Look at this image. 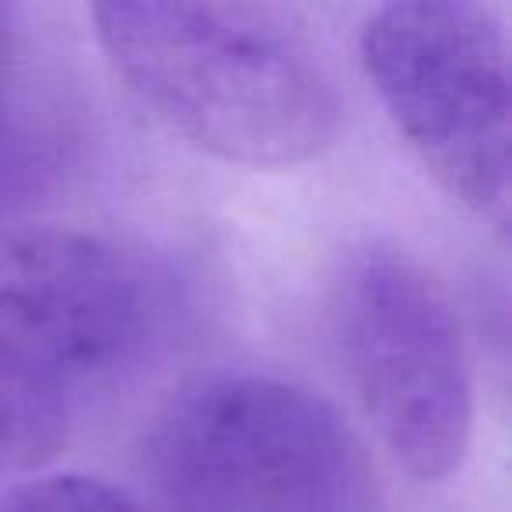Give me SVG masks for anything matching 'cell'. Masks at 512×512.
I'll use <instances>...</instances> for the list:
<instances>
[{
	"instance_id": "6da1fadb",
	"label": "cell",
	"mask_w": 512,
	"mask_h": 512,
	"mask_svg": "<svg viewBox=\"0 0 512 512\" xmlns=\"http://www.w3.org/2000/svg\"><path fill=\"white\" fill-rule=\"evenodd\" d=\"M95 43L169 134L228 165L316 162L344 130L327 57L285 11L256 4H95Z\"/></svg>"
},
{
	"instance_id": "7a4b0ae2",
	"label": "cell",
	"mask_w": 512,
	"mask_h": 512,
	"mask_svg": "<svg viewBox=\"0 0 512 512\" xmlns=\"http://www.w3.org/2000/svg\"><path fill=\"white\" fill-rule=\"evenodd\" d=\"M144 460L176 512H379L358 428L316 390L264 372L183 383L151 421Z\"/></svg>"
},
{
	"instance_id": "3957f363",
	"label": "cell",
	"mask_w": 512,
	"mask_h": 512,
	"mask_svg": "<svg viewBox=\"0 0 512 512\" xmlns=\"http://www.w3.org/2000/svg\"><path fill=\"white\" fill-rule=\"evenodd\" d=\"M144 327V278L113 242L67 225L0 228V474L64 453L81 397Z\"/></svg>"
},
{
	"instance_id": "277c9868",
	"label": "cell",
	"mask_w": 512,
	"mask_h": 512,
	"mask_svg": "<svg viewBox=\"0 0 512 512\" xmlns=\"http://www.w3.org/2000/svg\"><path fill=\"white\" fill-rule=\"evenodd\" d=\"M344 372L393 460L421 484L463 467L474 435V376L453 295L404 246L372 239L334 281Z\"/></svg>"
},
{
	"instance_id": "5b68a950",
	"label": "cell",
	"mask_w": 512,
	"mask_h": 512,
	"mask_svg": "<svg viewBox=\"0 0 512 512\" xmlns=\"http://www.w3.org/2000/svg\"><path fill=\"white\" fill-rule=\"evenodd\" d=\"M358 57L425 172L467 211L509 221V43L502 11L414 0L369 11Z\"/></svg>"
},
{
	"instance_id": "8992f818",
	"label": "cell",
	"mask_w": 512,
	"mask_h": 512,
	"mask_svg": "<svg viewBox=\"0 0 512 512\" xmlns=\"http://www.w3.org/2000/svg\"><path fill=\"white\" fill-rule=\"evenodd\" d=\"M0 512H144L130 491L92 474H46L11 491Z\"/></svg>"
},
{
	"instance_id": "52a82bcc",
	"label": "cell",
	"mask_w": 512,
	"mask_h": 512,
	"mask_svg": "<svg viewBox=\"0 0 512 512\" xmlns=\"http://www.w3.org/2000/svg\"><path fill=\"white\" fill-rule=\"evenodd\" d=\"M25 169H29V148L11 116L8 92H0V200L8 197V190L22 179Z\"/></svg>"
},
{
	"instance_id": "ba28073f",
	"label": "cell",
	"mask_w": 512,
	"mask_h": 512,
	"mask_svg": "<svg viewBox=\"0 0 512 512\" xmlns=\"http://www.w3.org/2000/svg\"><path fill=\"white\" fill-rule=\"evenodd\" d=\"M15 53H18L15 11H11V8H0V92H4V88H8V81H11Z\"/></svg>"
}]
</instances>
